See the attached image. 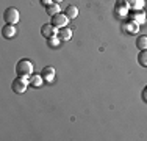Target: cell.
Masks as SVG:
<instances>
[{"label": "cell", "mask_w": 147, "mask_h": 141, "mask_svg": "<svg viewBox=\"0 0 147 141\" xmlns=\"http://www.w3.org/2000/svg\"><path fill=\"white\" fill-rule=\"evenodd\" d=\"M142 100L147 102V86L144 88V91H142Z\"/></svg>", "instance_id": "2e32d148"}, {"label": "cell", "mask_w": 147, "mask_h": 141, "mask_svg": "<svg viewBox=\"0 0 147 141\" xmlns=\"http://www.w3.org/2000/svg\"><path fill=\"white\" fill-rule=\"evenodd\" d=\"M57 36L59 38V41H69L72 38V30H71V28H67V27L58 28Z\"/></svg>", "instance_id": "5b68a950"}, {"label": "cell", "mask_w": 147, "mask_h": 141, "mask_svg": "<svg viewBox=\"0 0 147 141\" xmlns=\"http://www.w3.org/2000/svg\"><path fill=\"white\" fill-rule=\"evenodd\" d=\"M67 22H69V17L66 16L64 13H58V14H55V16H52V20H50V24L55 28L66 27V25H67Z\"/></svg>", "instance_id": "3957f363"}, {"label": "cell", "mask_w": 147, "mask_h": 141, "mask_svg": "<svg viewBox=\"0 0 147 141\" xmlns=\"http://www.w3.org/2000/svg\"><path fill=\"white\" fill-rule=\"evenodd\" d=\"M42 75H33V77H30V85L31 86H34V88H39L41 85H42Z\"/></svg>", "instance_id": "7c38bea8"}, {"label": "cell", "mask_w": 147, "mask_h": 141, "mask_svg": "<svg viewBox=\"0 0 147 141\" xmlns=\"http://www.w3.org/2000/svg\"><path fill=\"white\" fill-rule=\"evenodd\" d=\"M64 14L69 17V19H75V17L78 16V8H77L75 5H69L67 8H66Z\"/></svg>", "instance_id": "9c48e42d"}, {"label": "cell", "mask_w": 147, "mask_h": 141, "mask_svg": "<svg viewBox=\"0 0 147 141\" xmlns=\"http://www.w3.org/2000/svg\"><path fill=\"white\" fill-rule=\"evenodd\" d=\"M41 75H42L44 80H53V75H55V69L52 66H45V68L41 70Z\"/></svg>", "instance_id": "ba28073f"}, {"label": "cell", "mask_w": 147, "mask_h": 141, "mask_svg": "<svg viewBox=\"0 0 147 141\" xmlns=\"http://www.w3.org/2000/svg\"><path fill=\"white\" fill-rule=\"evenodd\" d=\"M138 63L142 66V68H147V49L146 50H141L138 55Z\"/></svg>", "instance_id": "4fadbf2b"}, {"label": "cell", "mask_w": 147, "mask_h": 141, "mask_svg": "<svg viewBox=\"0 0 147 141\" xmlns=\"http://www.w3.org/2000/svg\"><path fill=\"white\" fill-rule=\"evenodd\" d=\"M2 36L5 38V39H11V38H14L16 36V28H14V25H9V24L3 25V28H2Z\"/></svg>", "instance_id": "8992f818"}, {"label": "cell", "mask_w": 147, "mask_h": 141, "mask_svg": "<svg viewBox=\"0 0 147 141\" xmlns=\"http://www.w3.org/2000/svg\"><path fill=\"white\" fill-rule=\"evenodd\" d=\"M41 3H42L44 6H49L50 3H53V0H41Z\"/></svg>", "instance_id": "9a60e30c"}, {"label": "cell", "mask_w": 147, "mask_h": 141, "mask_svg": "<svg viewBox=\"0 0 147 141\" xmlns=\"http://www.w3.org/2000/svg\"><path fill=\"white\" fill-rule=\"evenodd\" d=\"M11 89L14 91L16 94H24V93L27 91V82L22 79V77H17L16 80H13Z\"/></svg>", "instance_id": "277c9868"}, {"label": "cell", "mask_w": 147, "mask_h": 141, "mask_svg": "<svg viewBox=\"0 0 147 141\" xmlns=\"http://www.w3.org/2000/svg\"><path fill=\"white\" fill-rule=\"evenodd\" d=\"M135 44L139 50H146L147 49V36H144V35H142V36H138L135 41Z\"/></svg>", "instance_id": "30bf717a"}, {"label": "cell", "mask_w": 147, "mask_h": 141, "mask_svg": "<svg viewBox=\"0 0 147 141\" xmlns=\"http://www.w3.org/2000/svg\"><path fill=\"white\" fill-rule=\"evenodd\" d=\"M19 9L14 8V6H9V8L5 9V13H3V19H5L6 24H9V25H16L17 22H19Z\"/></svg>", "instance_id": "7a4b0ae2"}, {"label": "cell", "mask_w": 147, "mask_h": 141, "mask_svg": "<svg viewBox=\"0 0 147 141\" xmlns=\"http://www.w3.org/2000/svg\"><path fill=\"white\" fill-rule=\"evenodd\" d=\"M16 74L22 79H27L33 74V63L30 60H20L16 64Z\"/></svg>", "instance_id": "6da1fadb"}, {"label": "cell", "mask_w": 147, "mask_h": 141, "mask_svg": "<svg viewBox=\"0 0 147 141\" xmlns=\"http://www.w3.org/2000/svg\"><path fill=\"white\" fill-rule=\"evenodd\" d=\"M53 2H55V3H61L63 0H53Z\"/></svg>", "instance_id": "e0dca14e"}, {"label": "cell", "mask_w": 147, "mask_h": 141, "mask_svg": "<svg viewBox=\"0 0 147 141\" xmlns=\"http://www.w3.org/2000/svg\"><path fill=\"white\" fill-rule=\"evenodd\" d=\"M133 20H139V22H144V14L142 13H138V14H133Z\"/></svg>", "instance_id": "5bb4252c"}, {"label": "cell", "mask_w": 147, "mask_h": 141, "mask_svg": "<svg viewBox=\"0 0 147 141\" xmlns=\"http://www.w3.org/2000/svg\"><path fill=\"white\" fill-rule=\"evenodd\" d=\"M45 11H47L49 16H55V14H58V13H61L59 11V5L58 3H50L49 6H45Z\"/></svg>", "instance_id": "8fae6325"}, {"label": "cell", "mask_w": 147, "mask_h": 141, "mask_svg": "<svg viewBox=\"0 0 147 141\" xmlns=\"http://www.w3.org/2000/svg\"><path fill=\"white\" fill-rule=\"evenodd\" d=\"M53 33H55V27L52 25V24H44L42 28H41V35H42L44 38H52L53 36Z\"/></svg>", "instance_id": "52a82bcc"}]
</instances>
